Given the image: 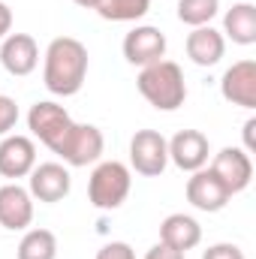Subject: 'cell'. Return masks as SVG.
I'll return each mask as SVG.
<instances>
[{"instance_id":"1","label":"cell","mask_w":256,"mask_h":259,"mask_svg":"<svg viewBox=\"0 0 256 259\" xmlns=\"http://www.w3.org/2000/svg\"><path fill=\"white\" fill-rule=\"evenodd\" d=\"M88 78V49L75 36H58L46 49L42 81L55 97H75Z\"/></svg>"},{"instance_id":"2","label":"cell","mask_w":256,"mask_h":259,"mask_svg":"<svg viewBox=\"0 0 256 259\" xmlns=\"http://www.w3.org/2000/svg\"><path fill=\"white\" fill-rule=\"evenodd\" d=\"M136 88L157 112H175L187 100V84H184L181 66L175 61H166V58L151 66H142Z\"/></svg>"},{"instance_id":"3","label":"cell","mask_w":256,"mask_h":259,"mask_svg":"<svg viewBox=\"0 0 256 259\" xmlns=\"http://www.w3.org/2000/svg\"><path fill=\"white\" fill-rule=\"evenodd\" d=\"M130 187H133V172L130 166L118 160H103L88 178V199L100 211H115L127 202Z\"/></svg>"},{"instance_id":"4","label":"cell","mask_w":256,"mask_h":259,"mask_svg":"<svg viewBox=\"0 0 256 259\" xmlns=\"http://www.w3.org/2000/svg\"><path fill=\"white\" fill-rule=\"evenodd\" d=\"M72 124L75 121L69 118V112H66L64 106L52 103V100H39L27 112V127L33 133V139H39L52 154L61 148V142L66 139V133L72 130Z\"/></svg>"},{"instance_id":"5","label":"cell","mask_w":256,"mask_h":259,"mask_svg":"<svg viewBox=\"0 0 256 259\" xmlns=\"http://www.w3.org/2000/svg\"><path fill=\"white\" fill-rule=\"evenodd\" d=\"M130 166L136 175L145 178H160L169 166V148L163 133L157 130H136V136L130 139Z\"/></svg>"},{"instance_id":"6","label":"cell","mask_w":256,"mask_h":259,"mask_svg":"<svg viewBox=\"0 0 256 259\" xmlns=\"http://www.w3.org/2000/svg\"><path fill=\"white\" fill-rule=\"evenodd\" d=\"M103 148H106V139H103V130L94 127V124H72V130L66 133V139L61 142V148L55 151L66 166H91L103 157Z\"/></svg>"},{"instance_id":"7","label":"cell","mask_w":256,"mask_h":259,"mask_svg":"<svg viewBox=\"0 0 256 259\" xmlns=\"http://www.w3.org/2000/svg\"><path fill=\"white\" fill-rule=\"evenodd\" d=\"M27 190H30L33 199H39L46 205L61 202L72 190L69 169H66L64 163H36L33 172L27 175Z\"/></svg>"},{"instance_id":"8","label":"cell","mask_w":256,"mask_h":259,"mask_svg":"<svg viewBox=\"0 0 256 259\" xmlns=\"http://www.w3.org/2000/svg\"><path fill=\"white\" fill-rule=\"evenodd\" d=\"M208 169L226 184V190L232 196L247 190L250 181H253V160L244 148H223L220 154H214Z\"/></svg>"},{"instance_id":"9","label":"cell","mask_w":256,"mask_h":259,"mask_svg":"<svg viewBox=\"0 0 256 259\" xmlns=\"http://www.w3.org/2000/svg\"><path fill=\"white\" fill-rule=\"evenodd\" d=\"M124 58L133 66H151L166 58V33L151 24H139L124 36Z\"/></svg>"},{"instance_id":"10","label":"cell","mask_w":256,"mask_h":259,"mask_svg":"<svg viewBox=\"0 0 256 259\" xmlns=\"http://www.w3.org/2000/svg\"><path fill=\"white\" fill-rule=\"evenodd\" d=\"M232 193L226 190V184L211 172V169H196L187 178V202L193 208L205 211V214H217L229 205Z\"/></svg>"},{"instance_id":"11","label":"cell","mask_w":256,"mask_h":259,"mask_svg":"<svg viewBox=\"0 0 256 259\" xmlns=\"http://www.w3.org/2000/svg\"><path fill=\"white\" fill-rule=\"evenodd\" d=\"M166 148H169V163H175L181 172H196V169L208 166L211 145H208V136L199 133V130H181V133H175L166 142Z\"/></svg>"},{"instance_id":"12","label":"cell","mask_w":256,"mask_h":259,"mask_svg":"<svg viewBox=\"0 0 256 259\" xmlns=\"http://www.w3.org/2000/svg\"><path fill=\"white\" fill-rule=\"evenodd\" d=\"M36 166V145L30 136H3L0 142V175L9 178V181H18V178H27Z\"/></svg>"},{"instance_id":"13","label":"cell","mask_w":256,"mask_h":259,"mask_svg":"<svg viewBox=\"0 0 256 259\" xmlns=\"http://www.w3.org/2000/svg\"><path fill=\"white\" fill-rule=\"evenodd\" d=\"M0 64L9 75L24 78L39 64V46L30 33H9L0 39Z\"/></svg>"},{"instance_id":"14","label":"cell","mask_w":256,"mask_h":259,"mask_svg":"<svg viewBox=\"0 0 256 259\" xmlns=\"http://www.w3.org/2000/svg\"><path fill=\"white\" fill-rule=\"evenodd\" d=\"M220 94L232 106L256 109V61L244 58V61L229 66L220 78Z\"/></svg>"},{"instance_id":"15","label":"cell","mask_w":256,"mask_h":259,"mask_svg":"<svg viewBox=\"0 0 256 259\" xmlns=\"http://www.w3.org/2000/svg\"><path fill=\"white\" fill-rule=\"evenodd\" d=\"M33 223V196L18 181L0 187V226L9 232H21Z\"/></svg>"},{"instance_id":"16","label":"cell","mask_w":256,"mask_h":259,"mask_svg":"<svg viewBox=\"0 0 256 259\" xmlns=\"http://www.w3.org/2000/svg\"><path fill=\"white\" fill-rule=\"evenodd\" d=\"M187 58L196 66H214L220 64V58L226 55V36L220 30H214L211 24L205 27H193L187 33Z\"/></svg>"},{"instance_id":"17","label":"cell","mask_w":256,"mask_h":259,"mask_svg":"<svg viewBox=\"0 0 256 259\" xmlns=\"http://www.w3.org/2000/svg\"><path fill=\"white\" fill-rule=\"evenodd\" d=\"M160 241L175 247V250H181V253H187L202 241V226L190 214H169L160 223Z\"/></svg>"},{"instance_id":"18","label":"cell","mask_w":256,"mask_h":259,"mask_svg":"<svg viewBox=\"0 0 256 259\" xmlns=\"http://www.w3.org/2000/svg\"><path fill=\"white\" fill-rule=\"evenodd\" d=\"M223 36H229L235 46H253L256 42V6L253 3H235L223 15Z\"/></svg>"},{"instance_id":"19","label":"cell","mask_w":256,"mask_h":259,"mask_svg":"<svg viewBox=\"0 0 256 259\" xmlns=\"http://www.w3.org/2000/svg\"><path fill=\"white\" fill-rule=\"evenodd\" d=\"M15 256L18 259H58V235L52 229H27Z\"/></svg>"},{"instance_id":"20","label":"cell","mask_w":256,"mask_h":259,"mask_svg":"<svg viewBox=\"0 0 256 259\" xmlns=\"http://www.w3.org/2000/svg\"><path fill=\"white\" fill-rule=\"evenodd\" d=\"M94 9L106 21H139L148 15L151 0H97Z\"/></svg>"},{"instance_id":"21","label":"cell","mask_w":256,"mask_h":259,"mask_svg":"<svg viewBox=\"0 0 256 259\" xmlns=\"http://www.w3.org/2000/svg\"><path fill=\"white\" fill-rule=\"evenodd\" d=\"M220 12V0H178V21L187 27H205Z\"/></svg>"},{"instance_id":"22","label":"cell","mask_w":256,"mask_h":259,"mask_svg":"<svg viewBox=\"0 0 256 259\" xmlns=\"http://www.w3.org/2000/svg\"><path fill=\"white\" fill-rule=\"evenodd\" d=\"M18 124V103L6 94H0V136H9Z\"/></svg>"},{"instance_id":"23","label":"cell","mask_w":256,"mask_h":259,"mask_svg":"<svg viewBox=\"0 0 256 259\" xmlns=\"http://www.w3.org/2000/svg\"><path fill=\"white\" fill-rule=\"evenodd\" d=\"M97 259H136V250L127 241H109L97 250Z\"/></svg>"},{"instance_id":"24","label":"cell","mask_w":256,"mask_h":259,"mask_svg":"<svg viewBox=\"0 0 256 259\" xmlns=\"http://www.w3.org/2000/svg\"><path fill=\"white\" fill-rule=\"evenodd\" d=\"M202 259H244V250L238 244H229V241H220V244H211Z\"/></svg>"},{"instance_id":"25","label":"cell","mask_w":256,"mask_h":259,"mask_svg":"<svg viewBox=\"0 0 256 259\" xmlns=\"http://www.w3.org/2000/svg\"><path fill=\"white\" fill-rule=\"evenodd\" d=\"M187 253H181V250H175V247H169V244H163V241H157L148 253H145V259H184Z\"/></svg>"},{"instance_id":"26","label":"cell","mask_w":256,"mask_h":259,"mask_svg":"<svg viewBox=\"0 0 256 259\" xmlns=\"http://www.w3.org/2000/svg\"><path fill=\"white\" fill-rule=\"evenodd\" d=\"M9 30H12V9L0 0V39L9 36Z\"/></svg>"},{"instance_id":"27","label":"cell","mask_w":256,"mask_h":259,"mask_svg":"<svg viewBox=\"0 0 256 259\" xmlns=\"http://www.w3.org/2000/svg\"><path fill=\"white\" fill-rule=\"evenodd\" d=\"M253 130H256V118H250V121L244 124V151H247V154H253V151H256V136H253Z\"/></svg>"},{"instance_id":"28","label":"cell","mask_w":256,"mask_h":259,"mask_svg":"<svg viewBox=\"0 0 256 259\" xmlns=\"http://www.w3.org/2000/svg\"><path fill=\"white\" fill-rule=\"evenodd\" d=\"M75 6H81V9H94L97 6V0H72Z\"/></svg>"}]
</instances>
